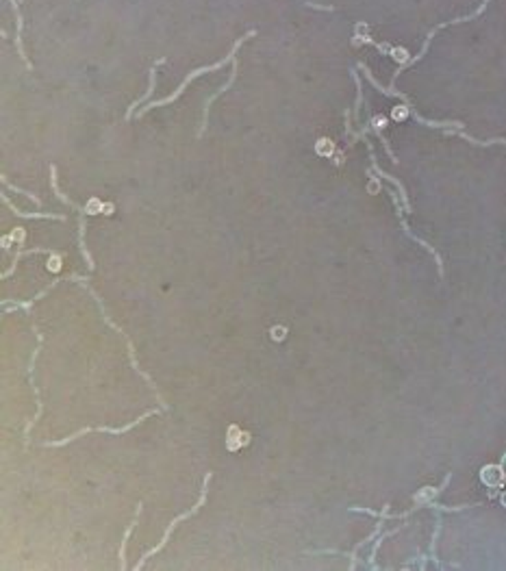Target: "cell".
<instances>
[{"instance_id":"cell-8","label":"cell","mask_w":506,"mask_h":571,"mask_svg":"<svg viewBox=\"0 0 506 571\" xmlns=\"http://www.w3.org/2000/svg\"><path fill=\"white\" fill-rule=\"evenodd\" d=\"M459 137H463L465 142H472V144H478V146H491V144H504L506 146V139H502V137H498V139H489V142H478V139H474V137H470V135H465V133H456Z\"/></svg>"},{"instance_id":"cell-7","label":"cell","mask_w":506,"mask_h":571,"mask_svg":"<svg viewBox=\"0 0 506 571\" xmlns=\"http://www.w3.org/2000/svg\"><path fill=\"white\" fill-rule=\"evenodd\" d=\"M374 172H376L378 176H382V179H387V181H391V183H393L395 187H398V189H400V196H402V200H404V205H406V209H408V200H406V194H404V187H402V183H400V181H395V179H393V176H391V174H385V172H382V170H380V168L376 166V163H374Z\"/></svg>"},{"instance_id":"cell-9","label":"cell","mask_w":506,"mask_h":571,"mask_svg":"<svg viewBox=\"0 0 506 571\" xmlns=\"http://www.w3.org/2000/svg\"><path fill=\"white\" fill-rule=\"evenodd\" d=\"M302 3L309 5V7H313V9H320V11H333L331 5H318V3H309V0H302Z\"/></svg>"},{"instance_id":"cell-1","label":"cell","mask_w":506,"mask_h":571,"mask_svg":"<svg viewBox=\"0 0 506 571\" xmlns=\"http://www.w3.org/2000/svg\"><path fill=\"white\" fill-rule=\"evenodd\" d=\"M254 35H256V31L252 29V31H248V33H245L243 37H239L237 42H235V46H232V50H230V52L226 54V57H224L222 61H217V63H211V65H207V67H198V70H194V72H191V74H189V76H187V78L183 80V83L179 85V89H176V91L172 93V96L163 98V100H157V102H150V104H148V107L144 109L142 113H146L148 109H153V107H161V104H166V102H174V100L181 96V93L185 91V87H187V85L191 83V80L196 78V76H200V74H207V72H215V70H222V67H224V65H226L228 61H232V59H235V52L239 50V46H241V44L245 42V39H250V37H254ZM142 113H140V115H142Z\"/></svg>"},{"instance_id":"cell-6","label":"cell","mask_w":506,"mask_h":571,"mask_svg":"<svg viewBox=\"0 0 506 571\" xmlns=\"http://www.w3.org/2000/svg\"><path fill=\"white\" fill-rule=\"evenodd\" d=\"M3 202H5V205H9V209L13 211V215H18V217H44V220L48 217V220H65L63 215H52V213H22V211H18L16 207L11 205L7 196H3Z\"/></svg>"},{"instance_id":"cell-4","label":"cell","mask_w":506,"mask_h":571,"mask_svg":"<svg viewBox=\"0 0 506 571\" xmlns=\"http://www.w3.org/2000/svg\"><path fill=\"white\" fill-rule=\"evenodd\" d=\"M166 61H168L166 57H161V59H157V61L153 63V67H150V87H148V91H146V96H142L140 100H135V102H133V104L129 107V111H126V120H131V117H133V111H135V107H140V102L148 100V96H150V93L155 91V83H157V67H159V65H163V63H166Z\"/></svg>"},{"instance_id":"cell-2","label":"cell","mask_w":506,"mask_h":571,"mask_svg":"<svg viewBox=\"0 0 506 571\" xmlns=\"http://www.w3.org/2000/svg\"><path fill=\"white\" fill-rule=\"evenodd\" d=\"M489 3H491V0H485V3H483L481 7H478V9H476L474 13H470V16H463V18H454V20H448V22H443V24H439V26H434V29H432V31L428 33V37H426V42H424V46H421V50H419V54H415V57H413L411 61H406V63H402V65H400V70H398V72H395V74H400V72L404 70V67H408V65H413V63H417V61H419V59L424 57V54H426V50H428V46H430V42H432V37H434L437 33H439L441 29H446V26H452V24H461V22H468V20H474V18H478V16H481V13H483V11L487 9V5H489Z\"/></svg>"},{"instance_id":"cell-3","label":"cell","mask_w":506,"mask_h":571,"mask_svg":"<svg viewBox=\"0 0 506 571\" xmlns=\"http://www.w3.org/2000/svg\"><path fill=\"white\" fill-rule=\"evenodd\" d=\"M11 7H13V13H16V48H18V54L22 57V61L26 63V67L31 70V61L26 59V54H24V48H22V29H24V18H22V11H20V5H18V0H9Z\"/></svg>"},{"instance_id":"cell-5","label":"cell","mask_w":506,"mask_h":571,"mask_svg":"<svg viewBox=\"0 0 506 571\" xmlns=\"http://www.w3.org/2000/svg\"><path fill=\"white\" fill-rule=\"evenodd\" d=\"M237 74H239V65H237V59H232V72H230V78H228V83H226V85H224V87L220 89V91H217V93H215V96H211V98H209V102H207V107H204V126H207V115H209V104H211V102H213V100H215L217 96H222V93H224V91H226V89H228V87L232 85V83H235V78H237Z\"/></svg>"}]
</instances>
